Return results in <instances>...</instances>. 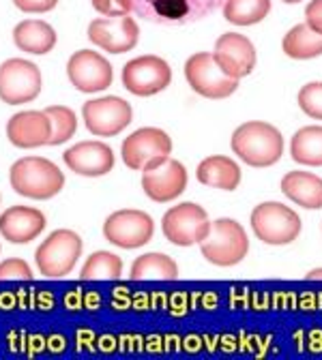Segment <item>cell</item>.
<instances>
[{
  "label": "cell",
  "instance_id": "1",
  "mask_svg": "<svg viewBox=\"0 0 322 360\" xmlns=\"http://www.w3.org/2000/svg\"><path fill=\"white\" fill-rule=\"evenodd\" d=\"M233 153L252 167H268L282 159L284 138L273 124L249 120L233 133Z\"/></svg>",
  "mask_w": 322,
  "mask_h": 360
},
{
  "label": "cell",
  "instance_id": "2",
  "mask_svg": "<svg viewBox=\"0 0 322 360\" xmlns=\"http://www.w3.org/2000/svg\"><path fill=\"white\" fill-rule=\"evenodd\" d=\"M11 187L18 195L30 200H50L65 187V174L56 163L43 157H24L11 165Z\"/></svg>",
  "mask_w": 322,
  "mask_h": 360
},
{
  "label": "cell",
  "instance_id": "3",
  "mask_svg": "<svg viewBox=\"0 0 322 360\" xmlns=\"http://www.w3.org/2000/svg\"><path fill=\"white\" fill-rule=\"evenodd\" d=\"M223 7V0H133V13L163 26L198 22Z\"/></svg>",
  "mask_w": 322,
  "mask_h": 360
},
{
  "label": "cell",
  "instance_id": "4",
  "mask_svg": "<svg viewBox=\"0 0 322 360\" xmlns=\"http://www.w3.org/2000/svg\"><path fill=\"white\" fill-rule=\"evenodd\" d=\"M200 251L215 266H237L249 251L247 232L235 219H217L211 223L209 236L200 243Z\"/></svg>",
  "mask_w": 322,
  "mask_h": 360
},
{
  "label": "cell",
  "instance_id": "5",
  "mask_svg": "<svg viewBox=\"0 0 322 360\" xmlns=\"http://www.w3.org/2000/svg\"><path fill=\"white\" fill-rule=\"evenodd\" d=\"M170 153H172L170 135L157 127H144L133 131L120 148L125 165L135 172H149L159 167L163 161L170 159Z\"/></svg>",
  "mask_w": 322,
  "mask_h": 360
},
{
  "label": "cell",
  "instance_id": "6",
  "mask_svg": "<svg viewBox=\"0 0 322 360\" xmlns=\"http://www.w3.org/2000/svg\"><path fill=\"white\" fill-rule=\"evenodd\" d=\"M252 230L266 245H290L301 234V219L280 202H264L252 212Z\"/></svg>",
  "mask_w": 322,
  "mask_h": 360
},
{
  "label": "cell",
  "instance_id": "7",
  "mask_svg": "<svg viewBox=\"0 0 322 360\" xmlns=\"http://www.w3.org/2000/svg\"><path fill=\"white\" fill-rule=\"evenodd\" d=\"M80 255L82 238L73 230H56L41 243L35 253V259L43 277L61 279L71 273Z\"/></svg>",
  "mask_w": 322,
  "mask_h": 360
},
{
  "label": "cell",
  "instance_id": "8",
  "mask_svg": "<svg viewBox=\"0 0 322 360\" xmlns=\"http://www.w3.org/2000/svg\"><path fill=\"white\" fill-rule=\"evenodd\" d=\"M161 230L172 245L192 247V245H200L209 236L211 221L202 206L194 202H182L178 206H172L163 214Z\"/></svg>",
  "mask_w": 322,
  "mask_h": 360
},
{
  "label": "cell",
  "instance_id": "9",
  "mask_svg": "<svg viewBox=\"0 0 322 360\" xmlns=\"http://www.w3.org/2000/svg\"><path fill=\"white\" fill-rule=\"evenodd\" d=\"M187 84L206 99H225L239 88V79L230 77L211 52H198L185 63Z\"/></svg>",
  "mask_w": 322,
  "mask_h": 360
},
{
  "label": "cell",
  "instance_id": "10",
  "mask_svg": "<svg viewBox=\"0 0 322 360\" xmlns=\"http://www.w3.org/2000/svg\"><path fill=\"white\" fill-rule=\"evenodd\" d=\"M43 88L41 71L35 63L24 58H11L0 65V99L7 105L30 103Z\"/></svg>",
  "mask_w": 322,
  "mask_h": 360
},
{
  "label": "cell",
  "instance_id": "11",
  "mask_svg": "<svg viewBox=\"0 0 322 360\" xmlns=\"http://www.w3.org/2000/svg\"><path fill=\"white\" fill-rule=\"evenodd\" d=\"M155 223L144 210H116L104 223V236L120 249H137L151 243Z\"/></svg>",
  "mask_w": 322,
  "mask_h": 360
},
{
  "label": "cell",
  "instance_id": "12",
  "mask_svg": "<svg viewBox=\"0 0 322 360\" xmlns=\"http://www.w3.org/2000/svg\"><path fill=\"white\" fill-rule=\"evenodd\" d=\"M172 82L170 65L159 56H140L123 67V86L135 97H153Z\"/></svg>",
  "mask_w": 322,
  "mask_h": 360
},
{
  "label": "cell",
  "instance_id": "13",
  "mask_svg": "<svg viewBox=\"0 0 322 360\" xmlns=\"http://www.w3.org/2000/svg\"><path fill=\"white\" fill-rule=\"evenodd\" d=\"M86 129L97 138H112L118 135L131 122V105L120 97H101L86 101L82 108Z\"/></svg>",
  "mask_w": 322,
  "mask_h": 360
},
{
  "label": "cell",
  "instance_id": "14",
  "mask_svg": "<svg viewBox=\"0 0 322 360\" xmlns=\"http://www.w3.org/2000/svg\"><path fill=\"white\" fill-rule=\"evenodd\" d=\"M88 39L104 52L125 54L137 45L140 28H137V22L129 15L97 18L88 24Z\"/></svg>",
  "mask_w": 322,
  "mask_h": 360
},
{
  "label": "cell",
  "instance_id": "15",
  "mask_svg": "<svg viewBox=\"0 0 322 360\" xmlns=\"http://www.w3.org/2000/svg\"><path fill=\"white\" fill-rule=\"evenodd\" d=\"M67 75L80 93H101L112 86V65L93 50H80L67 63Z\"/></svg>",
  "mask_w": 322,
  "mask_h": 360
},
{
  "label": "cell",
  "instance_id": "16",
  "mask_svg": "<svg viewBox=\"0 0 322 360\" xmlns=\"http://www.w3.org/2000/svg\"><path fill=\"white\" fill-rule=\"evenodd\" d=\"M217 65L235 79L247 77L256 67V48L254 43L239 34V32H225L217 39L215 52Z\"/></svg>",
  "mask_w": 322,
  "mask_h": 360
},
{
  "label": "cell",
  "instance_id": "17",
  "mask_svg": "<svg viewBox=\"0 0 322 360\" xmlns=\"http://www.w3.org/2000/svg\"><path fill=\"white\" fill-rule=\"evenodd\" d=\"M142 189L153 202H172L187 189V169L180 161L168 159L142 174Z\"/></svg>",
  "mask_w": 322,
  "mask_h": 360
},
{
  "label": "cell",
  "instance_id": "18",
  "mask_svg": "<svg viewBox=\"0 0 322 360\" xmlns=\"http://www.w3.org/2000/svg\"><path fill=\"white\" fill-rule=\"evenodd\" d=\"M7 138L18 148H39L50 144L52 120L45 112L26 110L13 114L7 122Z\"/></svg>",
  "mask_w": 322,
  "mask_h": 360
},
{
  "label": "cell",
  "instance_id": "19",
  "mask_svg": "<svg viewBox=\"0 0 322 360\" xmlns=\"http://www.w3.org/2000/svg\"><path fill=\"white\" fill-rule=\"evenodd\" d=\"M67 167L80 176L97 178L114 167V153L104 142H80L63 155Z\"/></svg>",
  "mask_w": 322,
  "mask_h": 360
},
{
  "label": "cell",
  "instance_id": "20",
  "mask_svg": "<svg viewBox=\"0 0 322 360\" xmlns=\"http://www.w3.org/2000/svg\"><path fill=\"white\" fill-rule=\"evenodd\" d=\"M45 230V214L30 206H11L0 214V234L13 245H26Z\"/></svg>",
  "mask_w": 322,
  "mask_h": 360
},
{
  "label": "cell",
  "instance_id": "21",
  "mask_svg": "<svg viewBox=\"0 0 322 360\" xmlns=\"http://www.w3.org/2000/svg\"><path fill=\"white\" fill-rule=\"evenodd\" d=\"M198 180L206 187L221 189V191H235L241 185V167L223 155L206 157L196 172Z\"/></svg>",
  "mask_w": 322,
  "mask_h": 360
},
{
  "label": "cell",
  "instance_id": "22",
  "mask_svg": "<svg viewBox=\"0 0 322 360\" xmlns=\"http://www.w3.org/2000/svg\"><path fill=\"white\" fill-rule=\"evenodd\" d=\"M282 193L307 210H318L322 208V178L309 172H288L282 178Z\"/></svg>",
  "mask_w": 322,
  "mask_h": 360
},
{
  "label": "cell",
  "instance_id": "23",
  "mask_svg": "<svg viewBox=\"0 0 322 360\" xmlns=\"http://www.w3.org/2000/svg\"><path fill=\"white\" fill-rule=\"evenodd\" d=\"M13 41L22 52L43 56L54 50L56 32L48 22H43V20H24L16 26Z\"/></svg>",
  "mask_w": 322,
  "mask_h": 360
},
{
  "label": "cell",
  "instance_id": "24",
  "mask_svg": "<svg viewBox=\"0 0 322 360\" xmlns=\"http://www.w3.org/2000/svg\"><path fill=\"white\" fill-rule=\"evenodd\" d=\"M282 48L295 60H309L322 54V34L314 32L307 24H297L286 32Z\"/></svg>",
  "mask_w": 322,
  "mask_h": 360
},
{
  "label": "cell",
  "instance_id": "25",
  "mask_svg": "<svg viewBox=\"0 0 322 360\" xmlns=\"http://www.w3.org/2000/svg\"><path fill=\"white\" fill-rule=\"evenodd\" d=\"M178 277V266L172 257L163 253H144L135 257L131 264V279L142 281V279H155V281H172Z\"/></svg>",
  "mask_w": 322,
  "mask_h": 360
},
{
  "label": "cell",
  "instance_id": "26",
  "mask_svg": "<svg viewBox=\"0 0 322 360\" xmlns=\"http://www.w3.org/2000/svg\"><path fill=\"white\" fill-rule=\"evenodd\" d=\"M290 155L301 165H322V127H303L292 135Z\"/></svg>",
  "mask_w": 322,
  "mask_h": 360
},
{
  "label": "cell",
  "instance_id": "27",
  "mask_svg": "<svg viewBox=\"0 0 322 360\" xmlns=\"http://www.w3.org/2000/svg\"><path fill=\"white\" fill-rule=\"evenodd\" d=\"M271 11V0H223V18L237 26H254Z\"/></svg>",
  "mask_w": 322,
  "mask_h": 360
},
{
  "label": "cell",
  "instance_id": "28",
  "mask_svg": "<svg viewBox=\"0 0 322 360\" xmlns=\"http://www.w3.org/2000/svg\"><path fill=\"white\" fill-rule=\"evenodd\" d=\"M123 275V259L110 251H97L93 253L86 264L82 266V279H118Z\"/></svg>",
  "mask_w": 322,
  "mask_h": 360
},
{
  "label": "cell",
  "instance_id": "29",
  "mask_svg": "<svg viewBox=\"0 0 322 360\" xmlns=\"http://www.w3.org/2000/svg\"><path fill=\"white\" fill-rule=\"evenodd\" d=\"M48 114V118L52 120V138H50V146H58L69 142L75 131H78V118L75 112L67 105H50L43 110Z\"/></svg>",
  "mask_w": 322,
  "mask_h": 360
},
{
  "label": "cell",
  "instance_id": "30",
  "mask_svg": "<svg viewBox=\"0 0 322 360\" xmlns=\"http://www.w3.org/2000/svg\"><path fill=\"white\" fill-rule=\"evenodd\" d=\"M299 108L316 120H322V82H309L299 90Z\"/></svg>",
  "mask_w": 322,
  "mask_h": 360
},
{
  "label": "cell",
  "instance_id": "31",
  "mask_svg": "<svg viewBox=\"0 0 322 360\" xmlns=\"http://www.w3.org/2000/svg\"><path fill=\"white\" fill-rule=\"evenodd\" d=\"M93 9L106 18L129 15L133 11V0H90Z\"/></svg>",
  "mask_w": 322,
  "mask_h": 360
},
{
  "label": "cell",
  "instance_id": "32",
  "mask_svg": "<svg viewBox=\"0 0 322 360\" xmlns=\"http://www.w3.org/2000/svg\"><path fill=\"white\" fill-rule=\"evenodd\" d=\"M3 279H26V281H30L32 279V270L24 259L11 257V259L0 264V281H3Z\"/></svg>",
  "mask_w": 322,
  "mask_h": 360
},
{
  "label": "cell",
  "instance_id": "33",
  "mask_svg": "<svg viewBox=\"0 0 322 360\" xmlns=\"http://www.w3.org/2000/svg\"><path fill=\"white\" fill-rule=\"evenodd\" d=\"M13 5L24 13H48L58 5V0H13Z\"/></svg>",
  "mask_w": 322,
  "mask_h": 360
},
{
  "label": "cell",
  "instance_id": "34",
  "mask_svg": "<svg viewBox=\"0 0 322 360\" xmlns=\"http://www.w3.org/2000/svg\"><path fill=\"white\" fill-rule=\"evenodd\" d=\"M305 24L314 32L322 34V0H311L305 7Z\"/></svg>",
  "mask_w": 322,
  "mask_h": 360
},
{
  "label": "cell",
  "instance_id": "35",
  "mask_svg": "<svg viewBox=\"0 0 322 360\" xmlns=\"http://www.w3.org/2000/svg\"><path fill=\"white\" fill-rule=\"evenodd\" d=\"M307 279H309V281H314V279H316V281H320V279H322V268L309 270V273H307Z\"/></svg>",
  "mask_w": 322,
  "mask_h": 360
},
{
  "label": "cell",
  "instance_id": "36",
  "mask_svg": "<svg viewBox=\"0 0 322 360\" xmlns=\"http://www.w3.org/2000/svg\"><path fill=\"white\" fill-rule=\"evenodd\" d=\"M282 3H286V5H297V3H301V0H282Z\"/></svg>",
  "mask_w": 322,
  "mask_h": 360
}]
</instances>
